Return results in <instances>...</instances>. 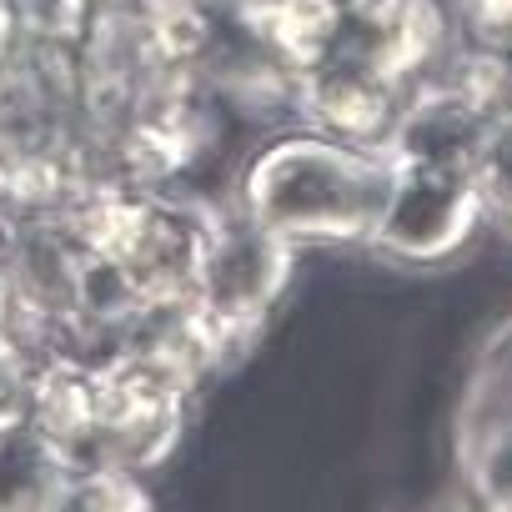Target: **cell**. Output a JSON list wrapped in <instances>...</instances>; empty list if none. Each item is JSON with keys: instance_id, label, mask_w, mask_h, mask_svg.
I'll return each instance as SVG.
<instances>
[{"instance_id": "1", "label": "cell", "mask_w": 512, "mask_h": 512, "mask_svg": "<svg viewBox=\"0 0 512 512\" xmlns=\"http://www.w3.org/2000/svg\"><path fill=\"white\" fill-rule=\"evenodd\" d=\"M392 186V156L372 146H347L322 131H292L262 146L236 186V206L302 241H367Z\"/></svg>"}, {"instance_id": "2", "label": "cell", "mask_w": 512, "mask_h": 512, "mask_svg": "<svg viewBox=\"0 0 512 512\" xmlns=\"http://www.w3.org/2000/svg\"><path fill=\"white\" fill-rule=\"evenodd\" d=\"M482 221H487V206L467 166L392 161V186L367 246L387 256V262L437 267L472 241Z\"/></svg>"}, {"instance_id": "3", "label": "cell", "mask_w": 512, "mask_h": 512, "mask_svg": "<svg viewBox=\"0 0 512 512\" xmlns=\"http://www.w3.org/2000/svg\"><path fill=\"white\" fill-rule=\"evenodd\" d=\"M452 46H457V26L447 0H342L332 56L357 61L387 76L392 86L412 91L447 61Z\"/></svg>"}, {"instance_id": "4", "label": "cell", "mask_w": 512, "mask_h": 512, "mask_svg": "<svg viewBox=\"0 0 512 512\" xmlns=\"http://www.w3.org/2000/svg\"><path fill=\"white\" fill-rule=\"evenodd\" d=\"M292 256H297V246L287 236L251 221L241 206L216 211L201 272H196V307H206L216 317L267 322V312L287 292Z\"/></svg>"}, {"instance_id": "5", "label": "cell", "mask_w": 512, "mask_h": 512, "mask_svg": "<svg viewBox=\"0 0 512 512\" xmlns=\"http://www.w3.org/2000/svg\"><path fill=\"white\" fill-rule=\"evenodd\" d=\"M402 101H407L402 86L342 56H327L297 76V116L307 121V131H322L347 146L382 151L397 126Z\"/></svg>"}, {"instance_id": "6", "label": "cell", "mask_w": 512, "mask_h": 512, "mask_svg": "<svg viewBox=\"0 0 512 512\" xmlns=\"http://www.w3.org/2000/svg\"><path fill=\"white\" fill-rule=\"evenodd\" d=\"M492 116L462 96L452 81L442 76H427L407 91L402 111H397V126L387 136V156L392 161H422V166H467L477 161L482 141L492 136Z\"/></svg>"}, {"instance_id": "7", "label": "cell", "mask_w": 512, "mask_h": 512, "mask_svg": "<svg viewBox=\"0 0 512 512\" xmlns=\"http://www.w3.org/2000/svg\"><path fill=\"white\" fill-rule=\"evenodd\" d=\"M21 417L46 432L76 467L91 462L96 447V427H101V407H96V367L81 357H61L31 372L26 387V407Z\"/></svg>"}, {"instance_id": "8", "label": "cell", "mask_w": 512, "mask_h": 512, "mask_svg": "<svg viewBox=\"0 0 512 512\" xmlns=\"http://www.w3.org/2000/svg\"><path fill=\"white\" fill-rule=\"evenodd\" d=\"M71 467L76 462L26 417L0 422V512H46Z\"/></svg>"}, {"instance_id": "9", "label": "cell", "mask_w": 512, "mask_h": 512, "mask_svg": "<svg viewBox=\"0 0 512 512\" xmlns=\"http://www.w3.org/2000/svg\"><path fill=\"white\" fill-rule=\"evenodd\" d=\"M512 427V317L482 342L462 402H457V452L477 447L482 437Z\"/></svg>"}, {"instance_id": "10", "label": "cell", "mask_w": 512, "mask_h": 512, "mask_svg": "<svg viewBox=\"0 0 512 512\" xmlns=\"http://www.w3.org/2000/svg\"><path fill=\"white\" fill-rule=\"evenodd\" d=\"M46 512H151V492L141 487V472L96 462V467H71Z\"/></svg>"}, {"instance_id": "11", "label": "cell", "mask_w": 512, "mask_h": 512, "mask_svg": "<svg viewBox=\"0 0 512 512\" xmlns=\"http://www.w3.org/2000/svg\"><path fill=\"white\" fill-rule=\"evenodd\" d=\"M472 181L482 191L487 216L512 231V116H502L492 126V136L482 141V151L472 161Z\"/></svg>"}, {"instance_id": "12", "label": "cell", "mask_w": 512, "mask_h": 512, "mask_svg": "<svg viewBox=\"0 0 512 512\" xmlns=\"http://www.w3.org/2000/svg\"><path fill=\"white\" fill-rule=\"evenodd\" d=\"M457 467H462V482H467V497L477 507L497 502L512 492V427L482 437L477 447L457 452Z\"/></svg>"}, {"instance_id": "13", "label": "cell", "mask_w": 512, "mask_h": 512, "mask_svg": "<svg viewBox=\"0 0 512 512\" xmlns=\"http://www.w3.org/2000/svg\"><path fill=\"white\" fill-rule=\"evenodd\" d=\"M91 6L96 0H11L16 26L31 41H51V46H76L91 26Z\"/></svg>"}, {"instance_id": "14", "label": "cell", "mask_w": 512, "mask_h": 512, "mask_svg": "<svg viewBox=\"0 0 512 512\" xmlns=\"http://www.w3.org/2000/svg\"><path fill=\"white\" fill-rule=\"evenodd\" d=\"M447 11H452L457 41L507 51V41H512V0H447Z\"/></svg>"}, {"instance_id": "15", "label": "cell", "mask_w": 512, "mask_h": 512, "mask_svg": "<svg viewBox=\"0 0 512 512\" xmlns=\"http://www.w3.org/2000/svg\"><path fill=\"white\" fill-rule=\"evenodd\" d=\"M16 11H11V0H0V66H6V56H11V46H16Z\"/></svg>"}, {"instance_id": "16", "label": "cell", "mask_w": 512, "mask_h": 512, "mask_svg": "<svg viewBox=\"0 0 512 512\" xmlns=\"http://www.w3.org/2000/svg\"><path fill=\"white\" fill-rule=\"evenodd\" d=\"M417 512H482L472 497H437V502H427V507H417Z\"/></svg>"}, {"instance_id": "17", "label": "cell", "mask_w": 512, "mask_h": 512, "mask_svg": "<svg viewBox=\"0 0 512 512\" xmlns=\"http://www.w3.org/2000/svg\"><path fill=\"white\" fill-rule=\"evenodd\" d=\"M0 201H11V161L0 156Z\"/></svg>"}, {"instance_id": "18", "label": "cell", "mask_w": 512, "mask_h": 512, "mask_svg": "<svg viewBox=\"0 0 512 512\" xmlns=\"http://www.w3.org/2000/svg\"><path fill=\"white\" fill-rule=\"evenodd\" d=\"M482 512H512V492H507V497H497V502H487Z\"/></svg>"}]
</instances>
